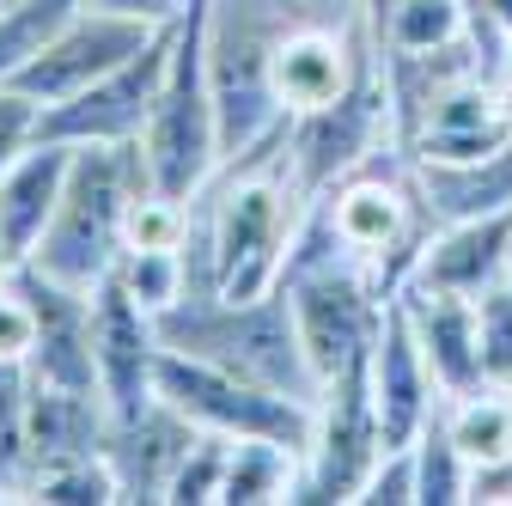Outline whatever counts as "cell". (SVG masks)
Returning a JSON list of instances; mask_svg holds the SVG:
<instances>
[{"label": "cell", "instance_id": "obj_1", "mask_svg": "<svg viewBox=\"0 0 512 506\" xmlns=\"http://www.w3.org/2000/svg\"><path fill=\"white\" fill-rule=\"evenodd\" d=\"M159 342L189 354V360H208V366H226L250 385H269V391H287V397H305L317 403V372L299 348V330H293V299L287 287H269L256 299H183L171 311H159Z\"/></svg>", "mask_w": 512, "mask_h": 506}, {"label": "cell", "instance_id": "obj_2", "mask_svg": "<svg viewBox=\"0 0 512 506\" xmlns=\"http://www.w3.org/2000/svg\"><path fill=\"white\" fill-rule=\"evenodd\" d=\"M141 189H153L141 141H128V147H74V171H68V189H61V208H55L43 244L25 263H37L43 275L92 293L122 263L128 202H135Z\"/></svg>", "mask_w": 512, "mask_h": 506}, {"label": "cell", "instance_id": "obj_3", "mask_svg": "<svg viewBox=\"0 0 512 506\" xmlns=\"http://www.w3.org/2000/svg\"><path fill=\"white\" fill-rule=\"evenodd\" d=\"M141 159H147L153 189H165L177 202H202V189L226 165L220 98H214V74H208V0H189V13L177 19L171 68H165L153 122L141 135Z\"/></svg>", "mask_w": 512, "mask_h": 506}, {"label": "cell", "instance_id": "obj_4", "mask_svg": "<svg viewBox=\"0 0 512 506\" xmlns=\"http://www.w3.org/2000/svg\"><path fill=\"white\" fill-rule=\"evenodd\" d=\"M153 391L183 409L202 433H226V439H281L299 458L311 452V433H317V403L305 397H287V391H269V385H250V378L226 372V366H208V360H189L177 348L159 354V372H153Z\"/></svg>", "mask_w": 512, "mask_h": 506}, {"label": "cell", "instance_id": "obj_5", "mask_svg": "<svg viewBox=\"0 0 512 506\" xmlns=\"http://www.w3.org/2000/svg\"><path fill=\"white\" fill-rule=\"evenodd\" d=\"M384 147H397V122H391V92H384L378 49H372V61L354 74V86L342 98H330L324 110L287 116V171H293L305 202L336 189L348 171H360Z\"/></svg>", "mask_w": 512, "mask_h": 506}, {"label": "cell", "instance_id": "obj_6", "mask_svg": "<svg viewBox=\"0 0 512 506\" xmlns=\"http://www.w3.org/2000/svg\"><path fill=\"white\" fill-rule=\"evenodd\" d=\"M378 458H384V427H378L366 360H354L317 391V433L287 506H360V488Z\"/></svg>", "mask_w": 512, "mask_h": 506}, {"label": "cell", "instance_id": "obj_7", "mask_svg": "<svg viewBox=\"0 0 512 506\" xmlns=\"http://www.w3.org/2000/svg\"><path fill=\"white\" fill-rule=\"evenodd\" d=\"M171 43H177V25L153 31L122 68H110L86 92L43 104L37 141H61V147H128V141H141L147 122H153V104H159V86H165V68H171Z\"/></svg>", "mask_w": 512, "mask_h": 506}, {"label": "cell", "instance_id": "obj_8", "mask_svg": "<svg viewBox=\"0 0 512 506\" xmlns=\"http://www.w3.org/2000/svg\"><path fill=\"white\" fill-rule=\"evenodd\" d=\"M366 61H372V31H366L360 13H348V19H299L275 43V61H269L275 104L287 116L324 110L330 98H342L354 86V74Z\"/></svg>", "mask_w": 512, "mask_h": 506}, {"label": "cell", "instance_id": "obj_9", "mask_svg": "<svg viewBox=\"0 0 512 506\" xmlns=\"http://www.w3.org/2000/svg\"><path fill=\"white\" fill-rule=\"evenodd\" d=\"M147 37H153V25H135V19L104 13V7H92V0H86V7L61 25L7 86H19L37 104H61V98L86 92L92 80H104L110 68H122V61L135 55Z\"/></svg>", "mask_w": 512, "mask_h": 506}, {"label": "cell", "instance_id": "obj_10", "mask_svg": "<svg viewBox=\"0 0 512 506\" xmlns=\"http://www.w3.org/2000/svg\"><path fill=\"white\" fill-rule=\"evenodd\" d=\"M92 354H98V391L110 421L135 415L141 403H153V372H159V324L153 311L122 287V275H104L92 287Z\"/></svg>", "mask_w": 512, "mask_h": 506}, {"label": "cell", "instance_id": "obj_11", "mask_svg": "<svg viewBox=\"0 0 512 506\" xmlns=\"http://www.w3.org/2000/svg\"><path fill=\"white\" fill-rule=\"evenodd\" d=\"M366 378H372L384 446H409V439L427 427V415L445 403L403 299H384V311H378V330H372V348H366Z\"/></svg>", "mask_w": 512, "mask_h": 506}, {"label": "cell", "instance_id": "obj_12", "mask_svg": "<svg viewBox=\"0 0 512 506\" xmlns=\"http://www.w3.org/2000/svg\"><path fill=\"white\" fill-rule=\"evenodd\" d=\"M13 281L25 287L37 311V348L25 372L37 385H68V391H98V354H92V293L43 275L37 263H13ZM104 397V391H98Z\"/></svg>", "mask_w": 512, "mask_h": 506}, {"label": "cell", "instance_id": "obj_13", "mask_svg": "<svg viewBox=\"0 0 512 506\" xmlns=\"http://www.w3.org/2000/svg\"><path fill=\"white\" fill-rule=\"evenodd\" d=\"M196 421H189L183 409H171L165 397L141 403L135 415L110 421V439H104V458L116 470V488L128 506H159L171 494V476L183 464V452L196 446Z\"/></svg>", "mask_w": 512, "mask_h": 506}, {"label": "cell", "instance_id": "obj_14", "mask_svg": "<svg viewBox=\"0 0 512 506\" xmlns=\"http://www.w3.org/2000/svg\"><path fill=\"white\" fill-rule=\"evenodd\" d=\"M500 147H512V86L500 74H470L415 129L409 159H488Z\"/></svg>", "mask_w": 512, "mask_h": 506}, {"label": "cell", "instance_id": "obj_15", "mask_svg": "<svg viewBox=\"0 0 512 506\" xmlns=\"http://www.w3.org/2000/svg\"><path fill=\"white\" fill-rule=\"evenodd\" d=\"M409 324L421 336V354L439 378L445 397H464L488 385V366H482V324H476V299L470 293H439V287H403L397 293Z\"/></svg>", "mask_w": 512, "mask_h": 506}, {"label": "cell", "instance_id": "obj_16", "mask_svg": "<svg viewBox=\"0 0 512 506\" xmlns=\"http://www.w3.org/2000/svg\"><path fill=\"white\" fill-rule=\"evenodd\" d=\"M68 171H74V147L61 141H37L0 171V244H7L13 263H25L43 244L61 208V189H68Z\"/></svg>", "mask_w": 512, "mask_h": 506}, {"label": "cell", "instance_id": "obj_17", "mask_svg": "<svg viewBox=\"0 0 512 506\" xmlns=\"http://www.w3.org/2000/svg\"><path fill=\"white\" fill-rule=\"evenodd\" d=\"M512 269V208L482 214V220H458L439 226L415 263V287H439V293H482Z\"/></svg>", "mask_w": 512, "mask_h": 506}, {"label": "cell", "instance_id": "obj_18", "mask_svg": "<svg viewBox=\"0 0 512 506\" xmlns=\"http://www.w3.org/2000/svg\"><path fill=\"white\" fill-rule=\"evenodd\" d=\"M31 378V372H25ZM25 439L37 470L49 464H74V458H98L110 439V409L98 391H68V385H37L25 391Z\"/></svg>", "mask_w": 512, "mask_h": 506}, {"label": "cell", "instance_id": "obj_19", "mask_svg": "<svg viewBox=\"0 0 512 506\" xmlns=\"http://www.w3.org/2000/svg\"><path fill=\"white\" fill-rule=\"evenodd\" d=\"M409 171H415L433 232L512 208V147H500L488 159H409Z\"/></svg>", "mask_w": 512, "mask_h": 506}, {"label": "cell", "instance_id": "obj_20", "mask_svg": "<svg viewBox=\"0 0 512 506\" xmlns=\"http://www.w3.org/2000/svg\"><path fill=\"white\" fill-rule=\"evenodd\" d=\"M299 452L281 439H232V464H226V488L220 506H287L293 482H299Z\"/></svg>", "mask_w": 512, "mask_h": 506}, {"label": "cell", "instance_id": "obj_21", "mask_svg": "<svg viewBox=\"0 0 512 506\" xmlns=\"http://www.w3.org/2000/svg\"><path fill=\"white\" fill-rule=\"evenodd\" d=\"M409 446H415V506H470V458L445 427V403L427 415V427Z\"/></svg>", "mask_w": 512, "mask_h": 506}, {"label": "cell", "instance_id": "obj_22", "mask_svg": "<svg viewBox=\"0 0 512 506\" xmlns=\"http://www.w3.org/2000/svg\"><path fill=\"white\" fill-rule=\"evenodd\" d=\"M445 427H452L458 452L476 464H494L512 452V397L506 385H482V391H464V397H445Z\"/></svg>", "mask_w": 512, "mask_h": 506}, {"label": "cell", "instance_id": "obj_23", "mask_svg": "<svg viewBox=\"0 0 512 506\" xmlns=\"http://www.w3.org/2000/svg\"><path fill=\"white\" fill-rule=\"evenodd\" d=\"M25 391L31 378L19 360H0V500H31L37 458L25 439Z\"/></svg>", "mask_w": 512, "mask_h": 506}, {"label": "cell", "instance_id": "obj_24", "mask_svg": "<svg viewBox=\"0 0 512 506\" xmlns=\"http://www.w3.org/2000/svg\"><path fill=\"white\" fill-rule=\"evenodd\" d=\"M458 37H470L458 0H403V7L372 31L378 49H397V55H427V49H445Z\"/></svg>", "mask_w": 512, "mask_h": 506}, {"label": "cell", "instance_id": "obj_25", "mask_svg": "<svg viewBox=\"0 0 512 506\" xmlns=\"http://www.w3.org/2000/svg\"><path fill=\"white\" fill-rule=\"evenodd\" d=\"M80 7L86 0H13V7L0 13V86H7Z\"/></svg>", "mask_w": 512, "mask_h": 506}, {"label": "cell", "instance_id": "obj_26", "mask_svg": "<svg viewBox=\"0 0 512 506\" xmlns=\"http://www.w3.org/2000/svg\"><path fill=\"white\" fill-rule=\"evenodd\" d=\"M31 500H43V506H116L122 488H116L110 458L98 452V458H74V464H49V470H37Z\"/></svg>", "mask_w": 512, "mask_h": 506}, {"label": "cell", "instance_id": "obj_27", "mask_svg": "<svg viewBox=\"0 0 512 506\" xmlns=\"http://www.w3.org/2000/svg\"><path fill=\"white\" fill-rule=\"evenodd\" d=\"M122 287L135 293L153 318L171 305H183L189 293V263H183V250H122V263H116Z\"/></svg>", "mask_w": 512, "mask_h": 506}, {"label": "cell", "instance_id": "obj_28", "mask_svg": "<svg viewBox=\"0 0 512 506\" xmlns=\"http://www.w3.org/2000/svg\"><path fill=\"white\" fill-rule=\"evenodd\" d=\"M226 464H232V439L226 433H196V446L183 452L177 476H171V506H214L226 488Z\"/></svg>", "mask_w": 512, "mask_h": 506}, {"label": "cell", "instance_id": "obj_29", "mask_svg": "<svg viewBox=\"0 0 512 506\" xmlns=\"http://www.w3.org/2000/svg\"><path fill=\"white\" fill-rule=\"evenodd\" d=\"M476 324H482V366L488 385H512V275L476 293Z\"/></svg>", "mask_w": 512, "mask_h": 506}, {"label": "cell", "instance_id": "obj_30", "mask_svg": "<svg viewBox=\"0 0 512 506\" xmlns=\"http://www.w3.org/2000/svg\"><path fill=\"white\" fill-rule=\"evenodd\" d=\"M360 506H415V446H384L360 488Z\"/></svg>", "mask_w": 512, "mask_h": 506}, {"label": "cell", "instance_id": "obj_31", "mask_svg": "<svg viewBox=\"0 0 512 506\" xmlns=\"http://www.w3.org/2000/svg\"><path fill=\"white\" fill-rule=\"evenodd\" d=\"M31 348H37V311H31L25 287L7 269V275H0V360H19L25 366Z\"/></svg>", "mask_w": 512, "mask_h": 506}, {"label": "cell", "instance_id": "obj_32", "mask_svg": "<svg viewBox=\"0 0 512 506\" xmlns=\"http://www.w3.org/2000/svg\"><path fill=\"white\" fill-rule=\"evenodd\" d=\"M37 98H25L19 86H0V171H7L25 147H37Z\"/></svg>", "mask_w": 512, "mask_h": 506}, {"label": "cell", "instance_id": "obj_33", "mask_svg": "<svg viewBox=\"0 0 512 506\" xmlns=\"http://www.w3.org/2000/svg\"><path fill=\"white\" fill-rule=\"evenodd\" d=\"M92 7L122 13V19H135V25H153V31H165V25H177V19L189 13V0H92Z\"/></svg>", "mask_w": 512, "mask_h": 506}, {"label": "cell", "instance_id": "obj_34", "mask_svg": "<svg viewBox=\"0 0 512 506\" xmlns=\"http://www.w3.org/2000/svg\"><path fill=\"white\" fill-rule=\"evenodd\" d=\"M470 506H512V452L470 470Z\"/></svg>", "mask_w": 512, "mask_h": 506}, {"label": "cell", "instance_id": "obj_35", "mask_svg": "<svg viewBox=\"0 0 512 506\" xmlns=\"http://www.w3.org/2000/svg\"><path fill=\"white\" fill-rule=\"evenodd\" d=\"M397 7H403V0H360V13H366V31H378V25L391 19Z\"/></svg>", "mask_w": 512, "mask_h": 506}, {"label": "cell", "instance_id": "obj_36", "mask_svg": "<svg viewBox=\"0 0 512 506\" xmlns=\"http://www.w3.org/2000/svg\"><path fill=\"white\" fill-rule=\"evenodd\" d=\"M488 13H494V25L512 37V0H488Z\"/></svg>", "mask_w": 512, "mask_h": 506}, {"label": "cell", "instance_id": "obj_37", "mask_svg": "<svg viewBox=\"0 0 512 506\" xmlns=\"http://www.w3.org/2000/svg\"><path fill=\"white\" fill-rule=\"evenodd\" d=\"M500 74H506V86H512V37H506V68H500Z\"/></svg>", "mask_w": 512, "mask_h": 506}, {"label": "cell", "instance_id": "obj_38", "mask_svg": "<svg viewBox=\"0 0 512 506\" xmlns=\"http://www.w3.org/2000/svg\"><path fill=\"white\" fill-rule=\"evenodd\" d=\"M13 269V257H7V244H0V275H7Z\"/></svg>", "mask_w": 512, "mask_h": 506}, {"label": "cell", "instance_id": "obj_39", "mask_svg": "<svg viewBox=\"0 0 512 506\" xmlns=\"http://www.w3.org/2000/svg\"><path fill=\"white\" fill-rule=\"evenodd\" d=\"M7 7H13V0H0V13H7Z\"/></svg>", "mask_w": 512, "mask_h": 506}, {"label": "cell", "instance_id": "obj_40", "mask_svg": "<svg viewBox=\"0 0 512 506\" xmlns=\"http://www.w3.org/2000/svg\"><path fill=\"white\" fill-rule=\"evenodd\" d=\"M506 397H512V385H506Z\"/></svg>", "mask_w": 512, "mask_h": 506}, {"label": "cell", "instance_id": "obj_41", "mask_svg": "<svg viewBox=\"0 0 512 506\" xmlns=\"http://www.w3.org/2000/svg\"><path fill=\"white\" fill-rule=\"evenodd\" d=\"M506 275H512V269H506Z\"/></svg>", "mask_w": 512, "mask_h": 506}]
</instances>
